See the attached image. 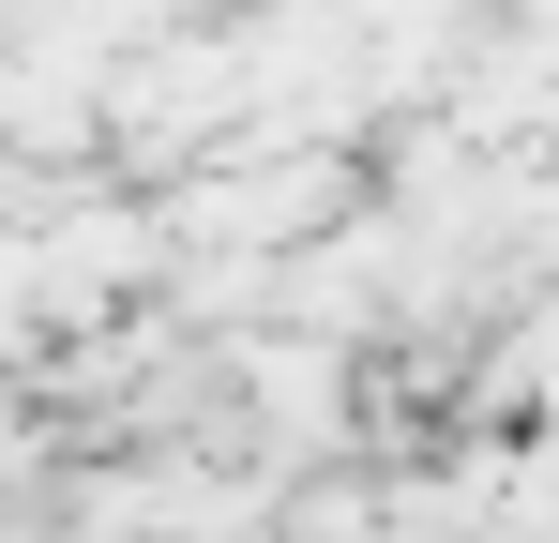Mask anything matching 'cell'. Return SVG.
Returning <instances> with one entry per match:
<instances>
[{
    "instance_id": "obj_1",
    "label": "cell",
    "mask_w": 559,
    "mask_h": 543,
    "mask_svg": "<svg viewBox=\"0 0 559 543\" xmlns=\"http://www.w3.org/2000/svg\"><path fill=\"white\" fill-rule=\"evenodd\" d=\"M287 543H393V514H378V498H302Z\"/></svg>"
}]
</instances>
